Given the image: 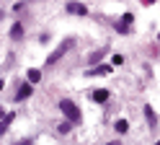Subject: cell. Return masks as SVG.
I'll list each match as a JSON object with an SVG mask.
<instances>
[{
    "mask_svg": "<svg viewBox=\"0 0 160 145\" xmlns=\"http://www.w3.org/2000/svg\"><path fill=\"white\" fill-rule=\"evenodd\" d=\"M11 122H13V114H5L3 122H0V135H5V130L11 127Z\"/></svg>",
    "mask_w": 160,
    "mask_h": 145,
    "instance_id": "8",
    "label": "cell"
},
{
    "mask_svg": "<svg viewBox=\"0 0 160 145\" xmlns=\"http://www.w3.org/2000/svg\"><path fill=\"white\" fill-rule=\"evenodd\" d=\"M114 127H116V132H119V135H122V132H127V130H129V124H127L124 119H119V122L114 124Z\"/></svg>",
    "mask_w": 160,
    "mask_h": 145,
    "instance_id": "12",
    "label": "cell"
},
{
    "mask_svg": "<svg viewBox=\"0 0 160 145\" xmlns=\"http://www.w3.org/2000/svg\"><path fill=\"white\" fill-rule=\"evenodd\" d=\"M155 145H160V140H158V142H155Z\"/></svg>",
    "mask_w": 160,
    "mask_h": 145,
    "instance_id": "19",
    "label": "cell"
},
{
    "mask_svg": "<svg viewBox=\"0 0 160 145\" xmlns=\"http://www.w3.org/2000/svg\"><path fill=\"white\" fill-rule=\"evenodd\" d=\"M0 91H3V80H0Z\"/></svg>",
    "mask_w": 160,
    "mask_h": 145,
    "instance_id": "18",
    "label": "cell"
},
{
    "mask_svg": "<svg viewBox=\"0 0 160 145\" xmlns=\"http://www.w3.org/2000/svg\"><path fill=\"white\" fill-rule=\"evenodd\" d=\"M103 55H106V52H101V49H98V52H93V55H91V62H98Z\"/></svg>",
    "mask_w": 160,
    "mask_h": 145,
    "instance_id": "14",
    "label": "cell"
},
{
    "mask_svg": "<svg viewBox=\"0 0 160 145\" xmlns=\"http://www.w3.org/2000/svg\"><path fill=\"white\" fill-rule=\"evenodd\" d=\"M70 127H72V124H70V122H62V124H59V135H65V132H70Z\"/></svg>",
    "mask_w": 160,
    "mask_h": 145,
    "instance_id": "13",
    "label": "cell"
},
{
    "mask_svg": "<svg viewBox=\"0 0 160 145\" xmlns=\"http://www.w3.org/2000/svg\"><path fill=\"white\" fill-rule=\"evenodd\" d=\"M108 99V91H103V88H98V91H93V101H98V104H103Z\"/></svg>",
    "mask_w": 160,
    "mask_h": 145,
    "instance_id": "7",
    "label": "cell"
},
{
    "mask_svg": "<svg viewBox=\"0 0 160 145\" xmlns=\"http://www.w3.org/2000/svg\"><path fill=\"white\" fill-rule=\"evenodd\" d=\"M106 145H122V142H119V140H114V142H106Z\"/></svg>",
    "mask_w": 160,
    "mask_h": 145,
    "instance_id": "16",
    "label": "cell"
},
{
    "mask_svg": "<svg viewBox=\"0 0 160 145\" xmlns=\"http://www.w3.org/2000/svg\"><path fill=\"white\" fill-rule=\"evenodd\" d=\"M72 47H75V39H65V41H62V44H59V47H57V49L52 52V55H49V57H47V65H54V62H57L59 57H62V55H65V52H67V49H72Z\"/></svg>",
    "mask_w": 160,
    "mask_h": 145,
    "instance_id": "2",
    "label": "cell"
},
{
    "mask_svg": "<svg viewBox=\"0 0 160 145\" xmlns=\"http://www.w3.org/2000/svg\"><path fill=\"white\" fill-rule=\"evenodd\" d=\"M158 36H160V34H158Z\"/></svg>",
    "mask_w": 160,
    "mask_h": 145,
    "instance_id": "20",
    "label": "cell"
},
{
    "mask_svg": "<svg viewBox=\"0 0 160 145\" xmlns=\"http://www.w3.org/2000/svg\"><path fill=\"white\" fill-rule=\"evenodd\" d=\"M18 145H31V140H21V142H18Z\"/></svg>",
    "mask_w": 160,
    "mask_h": 145,
    "instance_id": "15",
    "label": "cell"
},
{
    "mask_svg": "<svg viewBox=\"0 0 160 145\" xmlns=\"http://www.w3.org/2000/svg\"><path fill=\"white\" fill-rule=\"evenodd\" d=\"M108 72H111V67H108V65H98V67H91L85 75H108Z\"/></svg>",
    "mask_w": 160,
    "mask_h": 145,
    "instance_id": "6",
    "label": "cell"
},
{
    "mask_svg": "<svg viewBox=\"0 0 160 145\" xmlns=\"http://www.w3.org/2000/svg\"><path fill=\"white\" fill-rule=\"evenodd\" d=\"M67 10H70L72 16H85V13H88V8H85L83 3H67Z\"/></svg>",
    "mask_w": 160,
    "mask_h": 145,
    "instance_id": "3",
    "label": "cell"
},
{
    "mask_svg": "<svg viewBox=\"0 0 160 145\" xmlns=\"http://www.w3.org/2000/svg\"><path fill=\"white\" fill-rule=\"evenodd\" d=\"M3 117H5V111H3V109H0V122H3Z\"/></svg>",
    "mask_w": 160,
    "mask_h": 145,
    "instance_id": "17",
    "label": "cell"
},
{
    "mask_svg": "<svg viewBox=\"0 0 160 145\" xmlns=\"http://www.w3.org/2000/svg\"><path fill=\"white\" fill-rule=\"evenodd\" d=\"M39 80H42V72H39L36 67H31L28 70V83H39Z\"/></svg>",
    "mask_w": 160,
    "mask_h": 145,
    "instance_id": "9",
    "label": "cell"
},
{
    "mask_svg": "<svg viewBox=\"0 0 160 145\" xmlns=\"http://www.w3.org/2000/svg\"><path fill=\"white\" fill-rule=\"evenodd\" d=\"M59 111H62L65 117H67V122H70V124H78V122H80V109H78L70 99H62V101H59Z\"/></svg>",
    "mask_w": 160,
    "mask_h": 145,
    "instance_id": "1",
    "label": "cell"
},
{
    "mask_svg": "<svg viewBox=\"0 0 160 145\" xmlns=\"http://www.w3.org/2000/svg\"><path fill=\"white\" fill-rule=\"evenodd\" d=\"M129 26H132V13H124V18L119 21V31H122V34H129Z\"/></svg>",
    "mask_w": 160,
    "mask_h": 145,
    "instance_id": "4",
    "label": "cell"
},
{
    "mask_svg": "<svg viewBox=\"0 0 160 145\" xmlns=\"http://www.w3.org/2000/svg\"><path fill=\"white\" fill-rule=\"evenodd\" d=\"M28 96H31V83H23V86L18 88V93H16V101H23Z\"/></svg>",
    "mask_w": 160,
    "mask_h": 145,
    "instance_id": "5",
    "label": "cell"
},
{
    "mask_svg": "<svg viewBox=\"0 0 160 145\" xmlns=\"http://www.w3.org/2000/svg\"><path fill=\"white\" fill-rule=\"evenodd\" d=\"M11 36H13V39H21V36H23V26H21V24H16V26L11 29Z\"/></svg>",
    "mask_w": 160,
    "mask_h": 145,
    "instance_id": "10",
    "label": "cell"
},
{
    "mask_svg": "<svg viewBox=\"0 0 160 145\" xmlns=\"http://www.w3.org/2000/svg\"><path fill=\"white\" fill-rule=\"evenodd\" d=\"M145 117H147V122L150 124H155L158 119H155V111H152V106H145Z\"/></svg>",
    "mask_w": 160,
    "mask_h": 145,
    "instance_id": "11",
    "label": "cell"
}]
</instances>
